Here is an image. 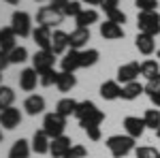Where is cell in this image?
<instances>
[{
	"instance_id": "6da1fadb",
	"label": "cell",
	"mask_w": 160,
	"mask_h": 158,
	"mask_svg": "<svg viewBox=\"0 0 160 158\" xmlns=\"http://www.w3.org/2000/svg\"><path fill=\"white\" fill-rule=\"evenodd\" d=\"M107 147H109L111 156L113 158H124L130 152H135V139L130 135H113L107 139Z\"/></svg>"
},
{
	"instance_id": "7a4b0ae2",
	"label": "cell",
	"mask_w": 160,
	"mask_h": 158,
	"mask_svg": "<svg viewBox=\"0 0 160 158\" xmlns=\"http://www.w3.org/2000/svg\"><path fill=\"white\" fill-rule=\"evenodd\" d=\"M137 26H139V32L149 34V37H158L160 34V15H158V11H141L137 15Z\"/></svg>"
},
{
	"instance_id": "3957f363",
	"label": "cell",
	"mask_w": 160,
	"mask_h": 158,
	"mask_svg": "<svg viewBox=\"0 0 160 158\" xmlns=\"http://www.w3.org/2000/svg\"><path fill=\"white\" fill-rule=\"evenodd\" d=\"M64 128H66V118L60 115L58 111L53 113H47L43 118V130L49 139H56V137H62L64 135Z\"/></svg>"
},
{
	"instance_id": "277c9868",
	"label": "cell",
	"mask_w": 160,
	"mask_h": 158,
	"mask_svg": "<svg viewBox=\"0 0 160 158\" xmlns=\"http://www.w3.org/2000/svg\"><path fill=\"white\" fill-rule=\"evenodd\" d=\"M11 28L17 37H22V38L30 37L32 34V19H30V15L26 11H15L11 17Z\"/></svg>"
},
{
	"instance_id": "5b68a950",
	"label": "cell",
	"mask_w": 160,
	"mask_h": 158,
	"mask_svg": "<svg viewBox=\"0 0 160 158\" xmlns=\"http://www.w3.org/2000/svg\"><path fill=\"white\" fill-rule=\"evenodd\" d=\"M62 19H64V13L53 9V7H41L37 13V22L38 26H47V28H53V26H60Z\"/></svg>"
},
{
	"instance_id": "8992f818",
	"label": "cell",
	"mask_w": 160,
	"mask_h": 158,
	"mask_svg": "<svg viewBox=\"0 0 160 158\" xmlns=\"http://www.w3.org/2000/svg\"><path fill=\"white\" fill-rule=\"evenodd\" d=\"M53 64H56V54L51 49H38L37 54L32 56V69L37 73H43L47 69H53Z\"/></svg>"
},
{
	"instance_id": "52a82bcc",
	"label": "cell",
	"mask_w": 160,
	"mask_h": 158,
	"mask_svg": "<svg viewBox=\"0 0 160 158\" xmlns=\"http://www.w3.org/2000/svg\"><path fill=\"white\" fill-rule=\"evenodd\" d=\"M22 124V111L17 109V107H7V109L0 111V126L2 128H7V130H13V128H17Z\"/></svg>"
},
{
	"instance_id": "ba28073f",
	"label": "cell",
	"mask_w": 160,
	"mask_h": 158,
	"mask_svg": "<svg viewBox=\"0 0 160 158\" xmlns=\"http://www.w3.org/2000/svg\"><path fill=\"white\" fill-rule=\"evenodd\" d=\"M139 75H141V64L139 62H126L118 69V81L120 84H130V81H137Z\"/></svg>"
},
{
	"instance_id": "9c48e42d",
	"label": "cell",
	"mask_w": 160,
	"mask_h": 158,
	"mask_svg": "<svg viewBox=\"0 0 160 158\" xmlns=\"http://www.w3.org/2000/svg\"><path fill=\"white\" fill-rule=\"evenodd\" d=\"M60 66L64 73H75L77 69H81V51L79 49H68L62 58Z\"/></svg>"
},
{
	"instance_id": "30bf717a",
	"label": "cell",
	"mask_w": 160,
	"mask_h": 158,
	"mask_svg": "<svg viewBox=\"0 0 160 158\" xmlns=\"http://www.w3.org/2000/svg\"><path fill=\"white\" fill-rule=\"evenodd\" d=\"M98 30H100V37L105 38V41H118V38H124V28L120 24H115V22H111V19L102 22Z\"/></svg>"
},
{
	"instance_id": "8fae6325",
	"label": "cell",
	"mask_w": 160,
	"mask_h": 158,
	"mask_svg": "<svg viewBox=\"0 0 160 158\" xmlns=\"http://www.w3.org/2000/svg\"><path fill=\"white\" fill-rule=\"evenodd\" d=\"M124 128H126V135H130L132 139H139L141 135L145 133V122L143 118H137V115H128V118H124Z\"/></svg>"
},
{
	"instance_id": "7c38bea8",
	"label": "cell",
	"mask_w": 160,
	"mask_h": 158,
	"mask_svg": "<svg viewBox=\"0 0 160 158\" xmlns=\"http://www.w3.org/2000/svg\"><path fill=\"white\" fill-rule=\"evenodd\" d=\"M71 145H73L71 137H66V135H62V137H56V139H51L49 154H51L53 158H64V154L71 150Z\"/></svg>"
},
{
	"instance_id": "4fadbf2b",
	"label": "cell",
	"mask_w": 160,
	"mask_h": 158,
	"mask_svg": "<svg viewBox=\"0 0 160 158\" xmlns=\"http://www.w3.org/2000/svg\"><path fill=\"white\" fill-rule=\"evenodd\" d=\"M90 41V28H75L73 32L68 34V49H79L83 45H88Z\"/></svg>"
},
{
	"instance_id": "5bb4252c",
	"label": "cell",
	"mask_w": 160,
	"mask_h": 158,
	"mask_svg": "<svg viewBox=\"0 0 160 158\" xmlns=\"http://www.w3.org/2000/svg\"><path fill=\"white\" fill-rule=\"evenodd\" d=\"M51 37H53V32L47 26H37L32 30V38L41 49H51Z\"/></svg>"
},
{
	"instance_id": "9a60e30c",
	"label": "cell",
	"mask_w": 160,
	"mask_h": 158,
	"mask_svg": "<svg viewBox=\"0 0 160 158\" xmlns=\"http://www.w3.org/2000/svg\"><path fill=\"white\" fill-rule=\"evenodd\" d=\"M38 84V73L30 66V69H24L22 73H19V88L24 90V92H32Z\"/></svg>"
},
{
	"instance_id": "2e32d148",
	"label": "cell",
	"mask_w": 160,
	"mask_h": 158,
	"mask_svg": "<svg viewBox=\"0 0 160 158\" xmlns=\"http://www.w3.org/2000/svg\"><path fill=\"white\" fill-rule=\"evenodd\" d=\"M24 109L28 115H38L45 111V98L41 94H30V96L24 100Z\"/></svg>"
},
{
	"instance_id": "e0dca14e",
	"label": "cell",
	"mask_w": 160,
	"mask_h": 158,
	"mask_svg": "<svg viewBox=\"0 0 160 158\" xmlns=\"http://www.w3.org/2000/svg\"><path fill=\"white\" fill-rule=\"evenodd\" d=\"M156 37H149V34H143V32H139L135 38V45L139 49V54H143V56H152L154 54V49H156Z\"/></svg>"
},
{
	"instance_id": "ac0fdd59",
	"label": "cell",
	"mask_w": 160,
	"mask_h": 158,
	"mask_svg": "<svg viewBox=\"0 0 160 158\" xmlns=\"http://www.w3.org/2000/svg\"><path fill=\"white\" fill-rule=\"evenodd\" d=\"M30 145H32V152H37V154H47V152H49V145H51V139L45 135V130L41 128V130L34 133Z\"/></svg>"
},
{
	"instance_id": "d6986e66",
	"label": "cell",
	"mask_w": 160,
	"mask_h": 158,
	"mask_svg": "<svg viewBox=\"0 0 160 158\" xmlns=\"http://www.w3.org/2000/svg\"><path fill=\"white\" fill-rule=\"evenodd\" d=\"M100 96L105 100H115V98H122V85L120 81H105L100 85Z\"/></svg>"
},
{
	"instance_id": "ffe728a7",
	"label": "cell",
	"mask_w": 160,
	"mask_h": 158,
	"mask_svg": "<svg viewBox=\"0 0 160 158\" xmlns=\"http://www.w3.org/2000/svg\"><path fill=\"white\" fill-rule=\"evenodd\" d=\"M66 49H68V34L62 30H56L51 37V51L60 56V54H66Z\"/></svg>"
},
{
	"instance_id": "44dd1931",
	"label": "cell",
	"mask_w": 160,
	"mask_h": 158,
	"mask_svg": "<svg viewBox=\"0 0 160 158\" xmlns=\"http://www.w3.org/2000/svg\"><path fill=\"white\" fill-rule=\"evenodd\" d=\"M30 152H32V145L26 139H17L9 150V158H28Z\"/></svg>"
},
{
	"instance_id": "7402d4cb",
	"label": "cell",
	"mask_w": 160,
	"mask_h": 158,
	"mask_svg": "<svg viewBox=\"0 0 160 158\" xmlns=\"http://www.w3.org/2000/svg\"><path fill=\"white\" fill-rule=\"evenodd\" d=\"M145 92V85H141L139 81H130V84L122 85V98L124 100H135Z\"/></svg>"
},
{
	"instance_id": "603a6c76",
	"label": "cell",
	"mask_w": 160,
	"mask_h": 158,
	"mask_svg": "<svg viewBox=\"0 0 160 158\" xmlns=\"http://www.w3.org/2000/svg\"><path fill=\"white\" fill-rule=\"evenodd\" d=\"M15 41H17V34L13 32L11 26L0 30V49H2V51H11V49H15V47H17Z\"/></svg>"
},
{
	"instance_id": "cb8c5ba5",
	"label": "cell",
	"mask_w": 160,
	"mask_h": 158,
	"mask_svg": "<svg viewBox=\"0 0 160 158\" xmlns=\"http://www.w3.org/2000/svg\"><path fill=\"white\" fill-rule=\"evenodd\" d=\"M75 22H77V28H90L92 24L98 22V13L94 11V9H83L75 17Z\"/></svg>"
},
{
	"instance_id": "d4e9b609",
	"label": "cell",
	"mask_w": 160,
	"mask_h": 158,
	"mask_svg": "<svg viewBox=\"0 0 160 158\" xmlns=\"http://www.w3.org/2000/svg\"><path fill=\"white\" fill-rule=\"evenodd\" d=\"M77 100H73V98H60L58 100V105H56V111L60 113V115H64V118H68V115H75V109H77Z\"/></svg>"
},
{
	"instance_id": "484cf974",
	"label": "cell",
	"mask_w": 160,
	"mask_h": 158,
	"mask_svg": "<svg viewBox=\"0 0 160 158\" xmlns=\"http://www.w3.org/2000/svg\"><path fill=\"white\" fill-rule=\"evenodd\" d=\"M58 90H60L62 94H66V92H71L75 85H77V79H75V73H64L60 71V79H58Z\"/></svg>"
},
{
	"instance_id": "4316f807",
	"label": "cell",
	"mask_w": 160,
	"mask_h": 158,
	"mask_svg": "<svg viewBox=\"0 0 160 158\" xmlns=\"http://www.w3.org/2000/svg\"><path fill=\"white\" fill-rule=\"evenodd\" d=\"M141 75L145 77V79H154V77H158L160 75V64L156 60H145L141 62Z\"/></svg>"
},
{
	"instance_id": "83f0119b",
	"label": "cell",
	"mask_w": 160,
	"mask_h": 158,
	"mask_svg": "<svg viewBox=\"0 0 160 158\" xmlns=\"http://www.w3.org/2000/svg\"><path fill=\"white\" fill-rule=\"evenodd\" d=\"M105 120V113L100 109H94L92 113H88L83 120H79V126L81 128H88V126H100V122Z\"/></svg>"
},
{
	"instance_id": "f1b7e54d",
	"label": "cell",
	"mask_w": 160,
	"mask_h": 158,
	"mask_svg": "<svg viewBox=\"0 0 160 158\" xmlns=\"http://www.w3.org/2000/svg\"><path fill=\"white\" fill-rule=\"evenodd\" d=\"M58 79H60V73L56 69H47V71L38 73V84L43 85V88H49V85L58 84Z\"/></svg>"
},
{
	"instance_id": "f546056e",
	"label": "cell",
	"mask_w": 160,
	"mask_h": 158,
	"mask_svg": "<svg viewBox=\"0 0 160 158\" xmlns=\"http://www.w3.org/2000/svg\"><path fill=\"white\" fill-rule=\"evenodd\" d=\"M98 58H100L98 49H83V51H81V69L94 66V64L98 62Z\"/></svg>"
},
{
	"instance_id": "4dcf8cb0",
	"label": "cell",
	"mask_w": 160,
	"mask_h": 158,
	"mask_svg": "<svg viewBox=\"0 0 160 158\" xmlns=\"http://www.w3.org/2000/svg\"><path fill=\"white\" fill-rule=\"evenodd\" d=\"M143 122H145L148 128L158 130V128H160V109H148V111H145V115H143Z\"/></svg>"
},
{
	"instance_id": "1f68e13d",
	"label": "cell",
	"mask_w": 160,
	"mask_h": 158,
	"mask_svg": "<svg viewBox=\"0 0 160 158\" xmlns=\"http://www.w3.org/2000/svg\"><path fill=\"white\" fill-rule=\"evenodd\" d=\"M13 100H15V92H13L9 85H0V111L11 107Z\"/></svg>"
},
{
	"instance_id": "d6a6232c",
	"label": "cell",
	"mask_w": 160,
	"mask_h": 158,
	"mask_svg": "<svg viewBox=\"0 0 160 158\" xmlns=\"http://www.w3.org/2000/svg\"><path fill=\"white\" fill-rule=\"evenodd\" d=\"M94 109H98V107H96L92 100H81V103L77 105V109H75V118H77V120H83L88 113H92Z\"/></svg>"
},
{
	"instance_id": "836d02e7",
	"label": "cell",
	"mask_w": 160,
	"mask_h": 158,
	"mask_svg": "<svg viewBox=\"0 0 160 158\" xmlns=\"http://www.w3.org/2000/svg\"><path fill=\"white\" fill-rule=\"evenodd\" d=\"M9 60H11V64H22V62H26L28 60V49L17 45L15 49L9 51Z\"/></svg>"
},
{
	"instance_id": "e575fe53",
	"label": "cell",
	"mask_w": 160,
	"mask_h": 158,
	"mask_svg": "<svg viewBox=\"0 0 160 158\" xmlns=\"http://www.w3.org/2000/svg\"><path fill=\"white\" fill-rule=\"evenodd\" d=\"M81 11H83V7H81V2H79V0H68V2L64 4V9H62L64 17H77Z\"/></svg>"
},
{
	"instance_id": "d590c367",
	"label": "cell",
	"mask_w": 160,
	"mask_h": 158,
	"mask_svg": "<svg viewBox=\"0 0 160 158\" xmlns=\"http://www.w3.org/2000/svg\"><path fill=\"white\" fill-rule=\"evenodd\" d=\"M135 156L137 158H160V150L149 147V145H141L135 150Z\"/></svg>"
},
{
	"instance_id": "8d00e7d4",
	"label": "cell",
	"mask_w": 160,
	"mask_h": 158,
	"mask_svg": "<svg viewBox=\"0 0 160 158\" xmlns=\"http://www.w3.org/2000/svg\"><path fill=\"white\" fill-rule=\"evenodd\" d=\"M86 154H88V150H86L83 145L73 143V145H71V150L64 154V158H86Z\"/></svg>"
},
{
	"instance_id": "74e56055",
	"label": "cell",
	"mask_w": 160,
	"mask_h": 158,
	"mask_svg": "<svg viewBox=\"0 0 160 158\" xmlns=\"http://www.w3.org/2000/svg\"><path fill=\"white\" fill-rule=\"evenodd\" d=\"M135 7L141 11H156L158 9V0H135Z\"/></svg>"
},
{
	"instance_id": "f35d334b",
	"label": "cell",
	"mask_w": 160,
	"mask_h": 158,
	"mask_svg": "<svg viewBox=\"0 0 160 158\" xmlns=\"http://www.w3.org/2000/svg\"><path fill=\"white\" fill-rule=\"evenodd\" d=\"M158 90H160V75H158V77H154V79H149L148 84H145V94L152 96V94L158 92Z\"/></svg>"
},
{
	"instance_id": "ab89813d",
	"label": "cell",
	"mask_w": 160,
	"mask_h": 158,
	"mask_svg": "<svg viewBox=\"0 0 160 158\" xmlns=\"http://www.w3.org/2000/svg\"><path fill=\"white\" fill-rule=\"evenodd\" d=\"M107 19H111V22H115V24H120L122 26L124 22H126V15H124L120 9H115V11H111V13H107Z\"/></svg>"
},
{
	"instance_id": "60d3db41",
	"label": "cell",
	"mask_w": 160,
	"mask_h": 158,
	"mask_svg": "<svg viewBox=\"0 0 160 158\" xmlns=\"http://www.w3.org/2000/svg\"><path fill=\"white\" fill-rule=\"evenodd\" d=\"M88 133V137L92 139V141H98L100 139V126H88V128H83Z\"/></svg>"
},
{
	"instance_id": "b9f144b4",
	"label": "cell",
	"mask_w": 160,
	"mask_h": 158,
	"mask_svg": "<svg viewBox=\"0 0 160 158\" xmlns=\"http://www.w3.org/2000/svg\"><path fill=\"white\" fill-rule=\"evenodd\" d=\"M118 2H120V0H102L100 7H102V11H105V13H111V11L118 9Z\"/></svg>"
},
{
	"instance_id": "7bdbcfd3",
	"label": "cell",
	"mask_w": 160,
	"mask_h": 158,
	"mask_svg": "<svg viewBox=\"0 0 160 158\" xmlns=\"http://www.w3.org/2000/svg\"><path fill=\"white\" fill-rule=\"evenodd\" d=\"M9 64H11V60H9V51H2V49H0V71H4Z\"/></svg>"
},
{
	"instance_id": "ee69618b",
	"label": "cell",
	"mask_w": 160,
	"mask_h": 158,
	"mask_svg": "<svg viewBox=\"0 0 160 158\" xmlns=\"http://www.w3.org/2000/svg\"><path fill=\"white\" fill-rule=\"evenodd\" d=\"M149 100H152V103H154L156 107H160V90H158V92H154V94L149 96Z\"/></svg>"
},
{
	"instance_id": "f6af8a7d",
	"label": "cell",
	"mask_w": 160,
	"mask_h": 158,
	"mask_svg": "<svg viewBox=\"0 0 160 158\" xmlns=\"http://www.w3.org/2000/svg\"><path fill=\"white\" fill-rule=\"evenodd\" d=\"M83 4H88V7H98V4H102V0H81Z\"/></svg>"
},
{
	"instance_id": "bcb514c9",
	"label": "cell",
	"mask_w": 160,
	"mask_h": 158,
	"mask_svg": "<svg viewBox=\"0 0 160 158\" xmlns=\"http://www.w3.org/2000/svg\"><path fill=\"white\" fill-rule=\"evenodd\" d=\"M4 2H9V4H19V0H4Z\"/></svg>"
},
{
	"instance_id": "7dc6e473",
	"label": "cell",
	"mask_w": 160,
	"mask_h": 158,
	"mask_svg": "<svg viewBox=\"0 0 160 158\" xmlns=\"http://www.w3.org/2000/svg\"><path fill=\"white\" fill-rule=\"evenodd\" d=\"M156 135H158V139H160V128H158V130H156Z\"/></svg>"
},
{
	"instance_id": "c3c4849f",
	"label": "cell",
	"mask_w": 160,
	"mask_h": 158,
	"mask_svg": "<svg viewBox=\"0 0 160 158\" xmlns=\"http://www.w3.org/2000/svg\"><path fill=\"white\" fill-rule=\"evenodd\" d=\"M0 141H2V130H0Z\"/></svg>"
},
{
	"instance_id": "681fc988",
	"label": "cell",
	"mask_w": 160,
	"mask_h": 158,
	"mask_svg": "<svg viewBox=\"0 0 160 158\" xmlns=\"http://www.w3.org/2000/svg\"><path fill=\"white\" fill-rule=\"evenodd\" d=\"M0 81H2V71H0Z\"/></svg>"
},
{
	"instance_id": "f907efd6",
	"label": "cell",
	"mask_w": 160,
	"mask_h": 158,
	"mask_svg": "<svg viewBox=\"0 0 160 158\" xmlns=\"http://www.w3.org/2000/svg\"><path fill=\"white\" fill-rule=\"evenodd\" d=\"M156 56H158V58H160V49H158V54H156Z\"/></svg>"
},
{
	"instance_id": "816d5d0a",
	"label": "cell",
	"mask_w": 160,
	"mask_h": 158,
	"mask_svg": "<svg viewBox=\"0 0 160 158\" xmlns=\"http://www.w3.org/2000/svg\"><path fill=\"white\" fill-rule=\"evenodd\" d=\"M37 2H43V0H37Z\"/></svg>"
}]
</instances>
